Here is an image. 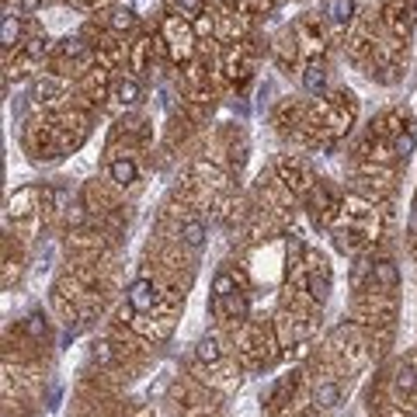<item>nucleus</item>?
<instances>
[{"label":"nucleus","instance_id":"nucleus-5","mask_svg":"<svg viewBox=\"0 0 417 417\" xmlns=\"http://www.w3.org/2000/svg\"><path fill=\"white\" fill-rule=\"evenodd\" d=\"M21 35H25V25H21V18L7 7V14H4V28H0V46H4V59L11 56V49H21Z\"/></svg>","mask_w":417,"mask_h":417},{"label":"nucleus","instance_id":"nucleus-18","mask_svg":"<svg viewBox=\"0 0 417 417\" xmlns=\"http://www.w3.org/2000/svg\"><path fill=\"white\" fill-rule=\"evenodd\" d=\"M35 199H39V188H21V191H14V195H11V212H14V216H28V212L35 208Z\"/></svg>","mask_w":417,"mask_h":417},{"label":"nucleus","instance_id":"nucleus-1","mask_svg":"<svg viewBox=\"0 0 417 417\" xmlns=\"http://www.w3.org/2000/svg\"><path fill=\"white\" fill-rule=\"evenodd\" d=\"M160 42L167 46L171 59L184 63V59L195 52V42H199V35H195V25L188 21V14L167 11V14H164V21H160Z\"/></svg>","mask_w":417,"mask_h":417},{"label":"nucleus","instance_id":"nucleus-28","mask_svg":"<svg viewBox=\"0 0 417 417\" xmlns=\"http://www.w3.org/2000/svg\"><path fill=\"white\" fill-rule=\"evenodd\" d=\"M46 0H14V11H21V14H31V11H39Z\"/></svg>","mask_w":417,"mask_h":417},{"label":"nucleus","instance_id":"nucleus-14","mask_svg":"<svg viewBox=\"0 0 417 417\" xmlns=\"http://www.w3.org/2000/svg\"><path fill=\"white\" fill-rule=\"evenodd\" d=\"M31 94H35V101H59L63 94H66V84L56 77H39L35 80V87H31Z\"/></svg>","mask_w":417,"mask_h":417},{"label":"nucleus","instance_id":"nucleus-19","mask_svg":"<svg viewBox=\"0 0 417 417\" xmlns=\"http://www.w3.org/2000/svg\"><path fill=\"white\" fill-rule=\"evenodd\" d=\"M313 400H316V407L331 411V407H338V403H341V386H338V383H320V386H316V393H313Z\"/></svg>","mask_w":417,"mask_h":417},{"label":"nucleus","instance_id":"nucleus-11","mask_svg":"<svg viewBox=\"0 0 417 417\" xmlns=\"http://www.w3.org/2000/svg\"><path fill=\"white\" fill-rule=\"evenodd\" d=\"M104 28L111 31V35H126L136 28V11L132 7H111L108 14H104Z\"/></svg>","mask_w":417,"mask_h":417},{"label":"nucleus","instance_id":"nucleus-4","mask_svg":"<svg viewBox=\"0 0 417 417\" xmlns=\"http://www.w3.org/2000/svg\"><path fill=\"white\" fill-rule=\"evenodd\" d=\"M292 35H296V42H303V49H306V52H323V46H327V39H323V28H320V21H313V18H303V21H296Z\"/></svg>","mask_w":417,"mask_h":417},{"label":"nucleus","instance_id":"nucleus-10","mask_svg":"<svg viewBox=\"0 0 417 417\" xmlns=\"http://www.w3.org/2000/svg\"><path fill=\"white\" fill-rule=\"evenodd\" d=\"M323 18L338 28L351 25V21H355V0H327V4H323Z\"/></svg>","mask_w":417,"mask_h":417},{"label":"nucleus","instance_id":"nucleus-22","mask_svg":"<svg viewBox=\"0 0 417 417\" xmlns=\"http://www.w3.org/2000/svg\"><path fill=\"white\" fill-rule=\"evenodd\" d=\"M236 292V278L230 271H216V278H212V296H219V299H226V296H233Z\"/></svg>","mask_w":417,"mask_h":417},{"label":"nucleus","instance_id":"nucleus-3","mask_svg":"<svg viewBox=\"0 0 417 417\" xmlns=\"http://www.w3.org/2000/svg\"><path fill=\"white\" fill-rule=\"evenodd\" d=\"M126 299H129L132 313L146 316V313H154L156 303H160V288H156L154 278H136V282L126 288Z\"/></svg>","mask_w":417,"mask_h":417},{"label":"nucleus","instance_id":"nucleus-7","mask_svg":"<svg viewBox=\"0 0 417 417\" xmlns=\"http://www.w3.org/2000/svg\"><path fill=\"white\" fill-rule=\"evenodd\" d=\"M108 178L119 184V188H129V184L139 178V167H136L132 156H115V160L108 164Z\"/></svg>","mask_w":417,"mask_h":417},{"label":"nucleus","instance_id":"nucleus-17","mask_svg":"<svg viewBox=\"0 0 417 417\" xmlns=\"http://www.w3.org/2000/svg\"><path fill=\"white\" fill-rule=\"evenodd\" d=\"M181 243L191 247V251H199V247L206 243V223H202V219H188L181 226Z\"/></svg>","mask_w":417,"mask_h":417},{"label":"nucleus","instance_id":"nucleus-23","mask_svg":"<svg viewBox=\"0 0 417 417\" xmlns=\"http://www.w3.org/2000/svg\"><path fill=\"white\" fill-rule=\"evenodd\" d=\"M414 132L411 129H403V132H396V139H393V154L400 156V160H407V156L414 154Z\"/></svg>","mask_w":417,"mask_h":417},{"label":"nucleus","instance_id":"nucleus-16","mask_svg":"<svg viewBox=\"0 0 417 417\" xmlns=\"http://www.w3.org/2000/svg\"><path fill=\"white\" fill-rule=\"evenodd\" d=\"M195 358L206 365H216L219 358H223V344H219V338L216 334H206V338L195 344Z\"/></svg>","mask_w":417,"mask_h":417},{"label":"nucleus","instance_id":"nucleus-6","mask_svg":"<svg viewBox=\"0 0 417 417\" xmlns=\"http://www.w3.org/2000/svg\"><path fill=\"white\" fill-rule=\"evenodd\" d=\"M278 178H282V184L292 188V191H303V188L313 181L306 164H299V160H278Z\"/></svg>","mask_w":417,"mask_h":417},{"label":"nucleus","instance_id":"nucleus-24","mask_svg":"<svg viewBox=\"0 0 417 417\" xmlns=\"http://www.w3.org/2000/svg\"><path fill=\"white\" fill-rule=\"evenodd\" d=\"M49 49V39L42 35V31H35L31 39H28V46H25V52H28V59H39L42 52Z\"/></svg>","mask_w":417,"mask_h":417},{"label":"nucleus","instance_id":"nucleus-15","mask_svg":"<svg viewBox=\"0 0 417 417\" xmlns=\"http://www.w3.org/2000/svg\"><path fill=\"white\" fill-rule=\"evenodd\" d=\"M306 296H310L313 303H323L331 296V275L327 271H310L306 275Z\"/></svg>","mask_w":417,"mask_h":417},{"label":"nucleus","instance_id":"nucleus-21","mask_svg":"<svg viewBox=\"0 0 417 417\" xmlns=\"http://www.w3.org/2000/svg\"><path fill=\"white\" fill-rule=\"evenodd\" d=\"M223 313L233 316V320H243V316H247V296H243V292L226 296V299H223Z\"/></svg>","mask_w":417,"mask_h":417},{"label":"nucleus","instance_id":"nucleus-9","mask_svg":"<svg viewBox=\"0 0 417 417\" xmlns=\"http://www.w3.org/2000/svg\"><path fill=\"white\" fill-rule=\"evenodd\" d=\"M368 271H372V286L376 288L393 292V288L400 286V271H396L393 261H376V264H368Z\"/></svg>","mask_w":417,"mask_h":417},{"label":"nucleus","instance_id":"nucleus-26","mask_svg":"<svg viewBox=\"0 0 417 417\" xmlns=\"http://www.w3.org/2000/svg\"><path fill=\"white\" fill-rule=\"evenodd\" d=\"M171 4H174V11H178V14H199V11L206 7L202 0H171Z\"/></svg>","mask_w":417,"mask_h":417},{"label":"nucleus","instance_id":"nucleus-13","mask_svg":"<svg viewBox=\"0 0 417 417\" xmlns=\"http://www.w3.org/2000/svg\"><path fill=\"white\" fill-rule=\"evenodd\" d=\"M303 87H306V94L313 98H320L323 91H327V66L323 63H306V70H303Z\"/></svg>","mask_w":417,"mask_h":417},{"label":"nucleus","instance_id":"nucleus-25","mask_svg":"<svg viewBox=\"0 0 417 417\" xmlns=\"http://www.w3.org/2000/svg\"><path fill=\"white\" fill-rule=\"evenodd\" d=\"M396 386H400L403 393L414 390V365L411 362H403L400 368H396Z\"/></svg>","mask_w":417,"mask_h":417},{"label":"nucleus","instance_id":"nucleus-20","mask_svg":"<svg viewBox=\"0 0 417 417\" xmlns=\"http://www.w3.org/2000/svg\"><path fill=\"white\" fill-rule=\"evenodd\" d=\"M216 18H219V14H212L208 7H202L199 18H195V35H199V39H212V35H216Z\"/></svg>","mask_w":417,"mask_h":417},{"label":"nucleus","instance_id":"nucleus-12","mask_svg":"<svg viewBox=\"0 0 417 417\" xmlns=\"http://www.w3.org/2000/svg\"><path fill=\"white\" fill-rule=\"evenodd\" d=\"M139 94H143V87H139L136 77H119L115 87H111V98H115V104H122V108H132V104L139 101Z\"/></svg>","mask_w":417,"mask_h":417},{"label":"nucleus","instance_id":"nucleus-29","mask_svg":"<svg viewBox=\"0 0 417 417\" xmlns=\"http://www.w3.org/2000/svg\"><path fill=\"white\" fill-rule=\"evenodd\" d=\"M407 230H411V236H417V206L411 208V219H407Z\"/></svg>","mask_w":417,"mask_h":417},{"label":"nucleus","instance_id":"nucleus-8","mask_svg":"<svg viewBox=\"0 0 417 417\" xmlns=\"http://www.w3.org/2000/svg\"><path fill=\"white\" fill-rule=\"evenodd\" d=\"M154 49H156V42L150 39V35H139L136 42H132V52H129V63H132V70H150L154 66Z\"/></svg>","mask_w":417,"mask_h":417},{"label":"nucleus","instance_id":"nucleus-27","mask_svg":"<svg viewBox=\"0 0 417 417\" xmlns=\"http://www.w3.org/2000/svg\"><path fill=\"white\" fill-rule=\"evenodd\" d=\"M28 334H31V338H42V334H46V320H42V316H39V313H31V316H28Z\"/></svg>","mask_w":417,"mask_h":417},{"label":"nucleus","instance_id":"nucleus-2","mask_svg":"<svg viewBox=\"0 0 417 417\" xmlns=\"http://www.w3.org/2000/svg\"><path fill=\"white\" fill-rule=\"evenodd\" d=\"M414 18H417V0H386V7H383V25H386V31L396 42L411 35Z\"/></svg>","mask_w":417,"mask_h":417}]
</instances>
